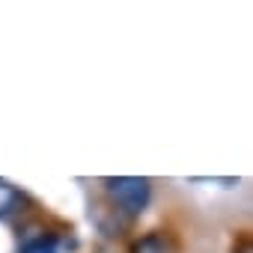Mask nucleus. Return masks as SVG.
Masks as SVG:
<instances>
[{
	"label": "nucleus",
	"mask_w": 253,
	"mask_h": 253,
	"mask_svg": "<svg viewBox=\"0 0 253 253\" xmlns=\"http://www.w3.org/2000/svg\"><path fill=\"white\" fill-rule=\"evenodd\" d=\"M173 250H176V244L167 232H146L131 244L128 253H173Z\"/></svg>",
	"instance_id": "nucleus-2"
},
{
	"label": "nucleus",
	"mask_w": 253,
	"mask_h": 253,
	"mask_svg": "<svg viewBox=\"0 0 253 253\" xmlns=\"http://www.w3.org/2000/svg\"><path fill=\"white\" fill-rule=\"evenodd\" d=\"M18 203H21V194H18L9 182L0 179V217H6L9 211H15Z\"/></svg>",
	"instance_id": "nucleus-4"
},
{
	"label": "nucleus",
	"mask_w": 253,
	"mask_h": 253,
	"mask_svg": "<svg viewBox=\"0 0 253 253\" xmlns=\"http://www.w3.org/2000/svg\"><path fill=\"white\" fill-rule=\"evenodd\" d=\"M21 253H60V244L54 235H36L21 244Z\"/></svg>",
	"instance_id": "nucleus-3"
},
{
	"label": "nucleus",
	"mask_w": 253,
	"mask_h": 253,
	"mask_svg": "<svg viewBox=\"0 0 253 253\" xmlns=\"http://www.w3.org/2000/svg\"><path fill=\"white\" fill-rule=\"evenodd\" d=\"M104 191L110 197V203L116 206V211H122L125 217H137L152 197L149 179L143 176H110L104 179Z\"/></svg>",
	"instance_id": "nucleus-1"
}]
</instances>
